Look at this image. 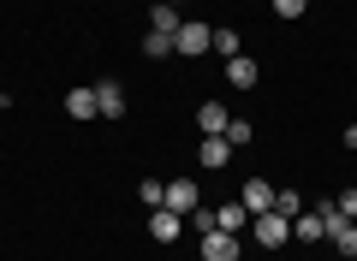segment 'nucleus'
Returning a JSON list of instances; mask_svg holds the SVG:
<instances>
[{
    "instance_id": "14",
    "label": "nucleus",
    "mask_w": 357,
    "mask_h": 261,
    "mask_svg": "<svg viewBox=\"0 0 357 261\" xmlns=\"http://www.w3.org/2000/svg\"><path fill=\"white\" fill-rule=\"evenodd\" d=\"M215 226L220 232H238V226H250V208L244 202H227V208H215Z\"/></svg>"
},
{
    "instance_id": "3",
    "label": "nucleus",
    "mask_w": 357,
    "mask_h": 261,
    "mask_svg": "<svg viewBox=\"0 0 357 261\" xmlns=\"http://www.w3.org/2000/svg\"><path fill=\"white\" fill-rule=\"evenodd\" d=\"M197 202H203L197 178H173V184H167V196H161V208H173V214H191Z\"/></svg>"
},
{
    "instance_id": "5",
    "label": "nucleus",
    "mask_w": 357,
    "mask_h": 261,
    "mask_svg": "<svg viewBox=\"0 0 357 261\" xmlns=\"http://www.w3.org/2000/svg\"><path fill=\"white\" fill-rule=\"evenodd\" d=\"M238 202L250 208V220H256V214H268V208H274V184H268V178H244Z\"/></svg>"
},
{
    "instance_id": "18",
    "label": "nucleus",
    "mask_w": 357,
    "mask_h": 261,
    "mask_svg": "<svg viewBox=\"0 0 357 261\" xmlns=\"http://www.w3.org/2000/svg\"><path fill=\"white\" fill-rule=\"evenodd\" d=\"M215 54L220 60H238V30H215Z\"/></svg>"
},
{
    "instance_id": "4",
    "label": "nucleus",
    "mask_w": 357,
    "mask_h": 261,
    "mask_svg": "<svg viewBox=\"0 0 357 261\" xmlns=\"http://www.w3.org/2000/svg\"><path fill=\"white\" fill-rule=\"evenodd\" d=\"M203 261H238V232H203Z\"/></svg>"
},
{
    "instance_id": "21",
    "label": "nucleus",
    "mask_w": 357,
    "mask_h": 261,
    "mask_svg": "<svg viewBox=\"0 0 357 261\" xmlns=\"http://www.w3.org/2000/svg\"><path fill=\"white\" fill-rule=\"evenodd\" d=\"M333 208H340L345 220H357V190H340V196H333Z\"/></svg>"
},
{
    "instance_id": "9",
    "label": "nucleus",
    "mask_w": 357,
    "mask_h": 261,
    "mask_svg": "<svg viewBox=\"0 0 357 261\" xmlns=\"http://www.w3.org/2000/svg\"><path fill=\"white\" fill-rule=\"evenodd\" d=\"M66 113H72V119H102V107H96V84H77L72 95H66Z\"/></svg>"
},
{
    "instance_id": "23",
    "label": "nucleus",
    "mask_w": 357,
    "mask_h": 261,
    "mask_svg": "<svg viewBox=\"0 0 357 261\" xmlns=\"http://www.w3.org/2000/svg\"><path fill=\"white\" fill-rule=\"evenodd\" d=\"M345 149H357V125H345Z\"/></svg>"
},
{
    "instance_id": "15",
    "label": "nucleus",
    "mask_w": 357,
    "mask_h": 261,
    "mask_svg": "<svg viewBox=\"0 0 357 261\" xmlns=\"http://www.w3.org/2000/svg\"><path fill=\"white\" fill-rule=\"evenodd\" d=\"M328 237H333V249H340L345 261H357V226H351V220H340V226H333Z\"/></svg>"
},
{
    "instance_id": "17",
    "label": "nucleus",
    "mask_w": 357,
    "mask_h": 261,
    "mask_svg": "<svg viewBox=\"0 0 357 261\" xmlns=\"http://www.w3.org/2000/svg\"><path fill=\"white\" fill-rule=\"evenodd\" d=\"M143 54H149V60H167V54H173V36H161V30H149V36H143Z\"/></svg>"
},
{
    "instance_id": "1",
    "label": "nucleus",
    "mask_w": 357,
    "mask_h": 261,
    "mask_svg": "<svg viewBox=\"0 0 357 261\" xmlns=\"http://www.w3.org/2000/svg\"><path fill=\"white\" fill-rule=\"evenodd\" d=\"M250 232H256V244H262V249H280V244H292V220H286L280 208L256 214V220H250Z\"/></svg>"
},
{
    "instance_id": "20",
    "label": "nucleus",
    "mask_w": 357,
    "mask_h": 261,
    "mask_svg": "<svg viewBox=\"0 0 357 261\" xmlns=\"http://www.w3.org/2000/svg\"><path fill=\"white\" fill-rule=\"evenodd\" d=\"M137 196L149 202V208H161V196H167V184H155V178H143V184H137Z\"/></svg>"
},
{
    "instance_id": "13",
    "label": "nucleus",
    "mask_w": 357,
    "mask_h": 261,
    "mask_svg": "<svg viewBox=\"0 0 357 261\" xmlns=\"http://www.w3.org/2000/svg\"><path fill=\"white\" fill-rule=\"evenodd\" d=\"M178 6H167V0H155V13H149V30H161V36H178Z\"/></svg>"
},
{
    "instance_id": "10",
    "label": "nucleus",
    "mask_w": 357,
    "mask_h": 261,
    "mask_svg": "<svg viewBox=\"0 0 357 261\" xmlns=\"http://www.w3.org/2000/svg\"><path fill=\"white\" fill-rule=\"evenodd\" d=\"M292 237H298V244H321V237H328V226H321V214H316V208H304V214L292 220Z\"/></svg>"
},
{
    "instance_id": "22",
    "label": "nucleus",
    "mask_w": 357,
    "mask_h": 261,
    "mask_svg": "<svg viewBox=\"0 0 357 261\" xmlns=\"http://www.w3.org/2000/svg\"><path fill=\"white\" fill-rule=\"evenodd\" d=\"M304 6H310V0H274V13H280V18H304Z\"/></svg>"
},
{
    "instance_id": "16",
    "label": "nucleus",
    "mask_w": 357,
    "mask_h": 261,
    "mask_svg": "<svg viewBox=\"0 0 357 261\" xmlns=\"http://www.w3.org/2000/svg\"><path fill=\"white\" fill-rule=\"evenodd\" d=\"M274 208H280L286 220H298V214H304V196H298V190H274Z\"/></svg>"
},
{
    "instance_id": "8",
    "label": "nucleus",
    "mask_w": 357,
    "mask_h": 261,
    "mask_svg": "<svg viewBox=\"0 0 357 261\" xmlns=\"http://www.w3.org/2000/svg\"><path fill=\"white\" fill-rule=\"evenodd\" d=\"M227 161H232V143H227V137H203V149H197V166H203V173H220Z\"/></svg>"
},
{
    "instance_id": "6",
    "label": "nucleus",
    "mask_w": 357,
    "mask_h": 261,
    "mask_svg": "<svg viewBox=\"0 0 357 261\" xmlns=\"http://www.w3.org/2000/svg\"><path fill=\"white\" fill-rule=\"evenodd\" d=\"M185 214H173V208H149V237L155 244H178V232H185Z\"/></svg>"
},
{
    "instance_id": "19",
    "label": "nucleus",
    "mask_w": 357,
    "mask_h": 261,
    "mask_svg": "<svg viewBox=\"0 0 357 261\" xmlns=\"http://www.w3.org/2000/svg\"><path fill=\"white\" fill-rule=\"evenodd\" d=\"M220 137H227L232 149H238V143H250V119H227V131H220Z\"/></svg>"
},
{
    "instance_id": "11",
    "label": "nucleus",
    "mask_w": 357,
    "mask_h": 261,
    "mask_svg": "<svg viewBox=\"0 0 357 261\" xmlns=\"http://www.w3.org/2000/svg\"><path fill=\"white\" fill-rule=\"evenodd\" d=\"M256 77H262V65H256V60H244V54H238V60H227V84L232 89H256Z\"/></svg>"
},
{
    "instance_id": "2",
    "label": "nucleus",
    "mask_w": 357,
    "mask_h": 261,
    "mask_svg": "<svg viewBox=\"0 0 357 261\" xmlns=\"http://www.w3.org/2000/svg\"><path fill=\"white\" fill-rule=\"evenodd\" d=\"M173 48L185 54V60H197V54H208V48H215V30H208V24H197V18H185V24H178V36H173Z\"/></svg>"
},
{
    "instance_id": "7",
    "label": "nucleus",
    "mask_w": 357,
    "mask_h": 261,
    "mask_svg": "<svg viewBox=\"0 0 357 261\" xmlns=\"http://www.w3.org/2000/svg\"><path fill=\"white\" fill-rule=\"evenodd\" d=\"M96 107H102V119H126V89H119L114 77H102V84H96Z\"/></svg>"
},
{
    "instance_id": "12",
    "label": "nucleus",
    "mask_w": 357,
    "mask_h": 261,
    "mask_svg": "<svg viewBox=\"0 0 357 261\" xmlns=\"http://www.w3.org/2000/svg\"><path fill=\"white\" fill-rule=\"evenodd\" d=\"M197 131H203V137H220V131H227V107H220V101H203V107H197Z\"/></svg>"
}]
</instances>
